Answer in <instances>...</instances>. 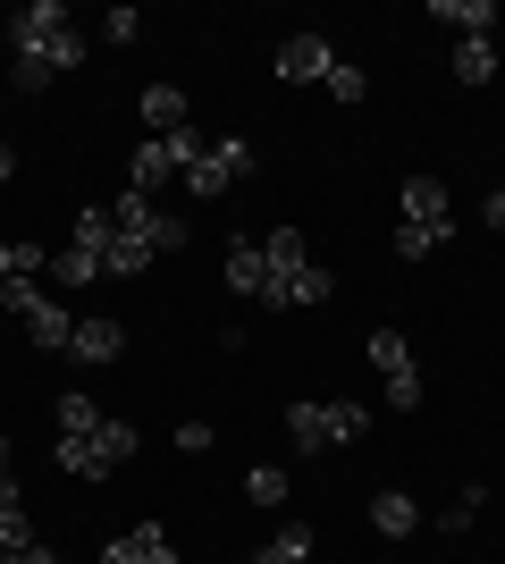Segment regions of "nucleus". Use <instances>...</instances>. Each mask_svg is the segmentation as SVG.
Listing matches in <instances>:
<instances>
[{
  "label": "nucleus",
  "instance_id": "1",
  "mask_svg": "<svg viewBox=\"0 0 505 564\" xmlns=\"http://www.w3.org/2000/svg\"><path fill=\"white\" fill-rule=\"evenodd\" d=\"M262 253H270V279H262V304L270 312H304V304H329V295H337V279L312 261L304 228H270Z\"/></svg>",
  "mask_w": 505,
  "mask_h": 564
},
{
  "label": "nucleus",
  "instance_id": "2",
  "mask_svg": "<svg viewBox=\"0 0 505 564\" xmlns=\"http://www.w3.org/2000/svg\"><path fill=\"white\" fill-rule=\"evenodd\" d=\"M371 430V404H354V397H337V404H287V447L295 455H320V447H345V438H362Z\"/></svg>",
  "mask_w": 505,
  "mask_h": 564
},
{
  "label": "nucleus",
  "instance_id": "3",
  "mask_svg": "<svg viewBox=\"0 0 505 564\" xmlns=\"http://www.w3.org/2000/svg\"><path fill=\"white\" fill-rule=\"evenodd\" d=\"M0 304H9V312L25 321V337H34L43 354H68V337H76V312H68V304H51V295H43V279L0 286Z\"/></svg>",
  "mask_w": 505,
  "mask_h": 564
},
{
  "label": "nucleus",
  "instance_id": "4",
  "mask_svg": "<svg viewBox=\"0 0 505 564\" xmlns=\"http://www.w3.org/2000/svg\"><path fill=\"white\" fill-rule=\"evenodd\" d=\"M110 219H119V236H144L152 253H186V236H194L177 212H161V194H135V186L119 194V212H110Z\"/></svg>",
  "mask_w": 505,
  "mask_h": 564
},
{
  "label": "nucleus",
  "instance_id": "5",
  "mask_svg": "<svg viewBox=\"0 0 505 564\" xmlns=\"http://www.w3.org/2000/svg\"><path fill=\"white\" fill-rule=\"evenodd\" d=\"M237 177H253V143H244V135H211V152L186 169V194H194V203H219Z\"/></svg>",
  "mask_w": 505,
  "mask_h": 564
},
{
  "label": "nucleus",
  "instance_id": "6",
  "mask_svg": "<svg viewBox=\"0 0 505 564\" xmlns=\"http://www.w3.org/2000/svg\"><path fill=\"white\" fill-rule=\"evenodd\" d=\"M371 362H380V379H387V404L413 413V404H421V362H413L405 329H371Z\"/></svg>",
  "mask_w": 505,
  "mask_h": 564
},
{
  "label": "nucleus",
  "instance_id": "7",
  "mask_svg": "<svg viewBox=\"0 0 505 564\" xmlns=\"http://www.w3.org/2000/svg\"><path fill=\"white\" fill-rule=\"evenodd\" d=\"M68 34V9L59 0H25L18 18H9V59H34V51H51Z\"/></svg>",
  "mask_w": 505,
  "mask_h": 564
},
{
  "label": "nucleus",
  "instance_id": "8",
  "mask_svg": "<svg viewBox=\"0 0 505 564\" xmlns=\"http://www.w3.org/2000/svg\"><path fill=\"white\" fill-rule=\"evenodd\" d=\"M329 68H337V51H329V34H312V25L278 43V76H287V85H329Z\"/></svg>",
  "mask_w": 505,
  "mask_h": 564
},
{
  "label": "nucleus",
  "instance_id": "9",
  "mask_svg": "<svg viewBox=\"0 0 505 564\" xmlns=\"http://www.w3.org/2000/svg\"><path fill=\"white\" fill-rule=\"evenodd\" d=\"M101 564H186V556L168 540V522H135V531H119V540L101 547Z\"/></svg>",
  "mask_w": 505,
  "mask_h": 564
},
{
  "label": "nucleus",
  "instance_id": "10",
  "mask_svg": "<svg viewBox=\"0 0 505 564\" xmlns=\"http://www.w3.org/2000/svg\"><path fill=\"white\" fill-rule=\"evenodd\" d=\"M168 177H177V161H168V143H161V135H144L135 152H127V186H135V194H161Z\"/></svg>",
  "mask_w": 505,
  "mask_h": 564
},
{
  "label": "nucleus",
  "instance_id": "11",
  "mask_svg": "<svg viewBox=\"0 0 505 564\" xmlns=\"http://www.w3.org/2000/svg\"><path fill=\"white\" fill-rule=\"evenodd\" d=\"M262 279H270V253H262V236H237V245H228V286L262 304Z\"/></svg>",
  "mask_w": 505,
  "mask_h": 564
},
{
  "label": "nucleus",
  "instance_id": "12",
  "mask_svg": "<svg viewBox=\"0 0 505 564\" xmlns=\"http://www.w3.org/2000/svg\"><path fill=\"white\" fill-rule=\"evenodd\" d=\"M371 531H380V540H413V531H421V506H413L405 489H380L371 497Z\"/></svg>",
  "mask_w": 505,
  "mask_h": 564
},
{
  "label": "nucleus",
  "instance_id": "13",
  "mask_svg": "<svg viewBox=\"0 0 505 564\" xmlns=\"http://www.w3.org/2000/svg\"><path fill=\"white\" fill-rule=\"evenodd\" d=\"M396 203H405L413 228H438V219H455V203H447V186H438V177H405V194H396Z\"/></svg>",
  "mask_w": 505,
  "mask_h": 564
},
{
  "label": "nucleus",
  "instance_id": "14",
  "mask_svg": "<svg viewBox=\"0 0 505 564\" xmlns=\"http://www.w3.org/2000/svg\"><path fill=\"white\" fill-rule=\"evenodd\" d=\"M119 346H127V329H119V321H101V312H94V321H76V337H68L76 362H119Z\"/></svg>",
  "mask_w": 505,
  "mask_h": 564
},
{
  "label": "nucleus",
  "instance_id": "15",
  "mask_svg": "<svg viewBox=\"0 0 505 564\" xmlns=\"http://www.w3.org/2000/svg\"><path fill=\"white\" fill-rule=\"evenodd\" d=\"M43 270H51V245H34V236H0V286L43 279Z\"/></svg>",
  "mask_w": 505,
  "mask_h": 564
},
{
  "label": "nucleus",
  "instance_id": "16",
  "mask_svg": "<svg viewBox=\"0 0 505 564\" xmlns=\"http://www.w3.org/2000/svg\"><path fill=\"white\" fill-rule=\"evenodd\" d=\"M430 18H438V25H455L463 43H481L488 25H497V0H430Z\"/></svg>",
  "mask_w": 505,
  "mask_h": 564
},
{
  "label": "nucleus",
  "instance_id": "17",
  "mask_svg": "<svg viewBox=\"0 0 505 564\" xmlns=\"http://www.w3.org/2000/svg\"><path fill=\"white\" fill-rule=\"evenodd\" d=\"M34 547V514H25L18 480H0V556H25Z\"/></svg>",
  "mask_w": 505,
  "mask_h": 564
},
{
  "label": "nucleus",
  "instance_id": "18",
  "mask_svg": "<svg viewBox=\"0 0 505 564\" xmlns=\"http://www.w3.org/2000/svg\"><path fill=\"white\" fill-rule=\"evenodd\" d=\"M51 464L68 471V480H110V464H101V447H94V430H85V438H51Z\"/></svg>",
  "mask_w": 505,
  "mask_h": 564
},
{
  "label": "nucleus",
  "instance_id": "19",
  "mask_svg": "<svg viewBox=\"0 0 505 564\" xmlns=\"http://www.w3.org/2000/svg\"><path fill=\"white\" fill-rule=\"evenodd\" d=\"M135 110H144L152 135H177V127H186V94H177V85H144V94H135Z\"/></svg>",
  "mask_w": 505,
  "mask_h": 564
},
{
  "label": "nucleus",
  "instance_id": "20",
  "mask_svg": "<svg viewBox=\"0 0 505 564\" xmlns=\"http://www.w3.org/2000/svg\"><path fill=\"white\" fill-rule=\"evenodd\" d=\"M152 261H161V253H152L144 236H110V261H101V279H144Z\"/></svg>",
  "mask_w": 505,
  "mask_h": 564
},
{
  "label": "nucleus",
  "instance_id": "21",
  "mask_svg": "<svg viewBox=\"0 0 505 564\" xmlns=\"http://www.w3.org/2000/svg\"><path fill=\"white\" fill-rule=\"evenodd\" d=\"M51 279H59V286H94L101 253H94V245H59V253H51Z\"/></svg>",
  "mask_w": 505,
  "mask_h": 564
},
{
  "label": "nucleus",
  "instance_id": "22",
  "mask_svg": "<svg viewBox=\"0 0 505 564\" xmlns=\"http://www.w3.org/2000/svg\"><path fill=\"white\" fill-rule=\"evenodd\" d=\"M447 236H455V219H438V228H413V219H405V228H396V261H430Z\"/></svg>",
  "mask_w": 505,
  "mask_h": 564
},
{
  "label": "nucleus",
  "instance_id": "23",
  "mask_svg": "<svg viewBox=\"0 0 505 564\" xmlns=\"http://www.w3.org/2000/svg\"><path fill=\"white\" fill-rule=\"evenodd\" d=\"M488 76H497V43H455V85H488Z\"/></svg>",
  "mask_w": 505,
  "mask_h": 564
},
{
  "label": "nucleus",
  "instance_id": "24",
  "mask_svg": "<svg viewBox=\"0 0 505 564\" xmlns=\"http://www.w3.org/2000/svg\"><path fill=\"white\" fill-rule=\"evenodd\" d=\"M244 497H253L262 514H278V506H287V471H278V464H253V471H244Z\"/></svg>",
  "mask_w": 505,
  "mask_h": 564
},
{
  "label": "nucleus",
  "instance_id": "25",
  "mask_svg": "<svg viewBox=\"0 0 505 564\" xmlns=\"http://www.w3.org/2000/svg\"><path fill=\"white\" fill-rule=\"evenodd\" d=\"M101 422H110V413H101L94 397H76V388L59 397V438H85V430H101Z\"/></svg>",
  "mask_w": 505,
  "mask_h": 564
},
{
  "label": "nucleus",
  "instance_id": "26",
  "mask_svg": "<svg viewBox=\"0 0 505 564\" xmlns=\"http://www.w3.org/2000/svg\"><path fill=\"white\" fill-rule=\"evenodd\" d=\"M304 556H312V531H304V522H287L270 547H253V564H304Z\"/></svg>",
  "mask_w": 505,
  "mask_h": 564
},
{
  "label": "nucleus",
  "instance_id": "27",
  "mask_svg": "<svg viewBox=\"0 0 505 564\" xmlns=\"http://www.w3.org/2000/svg\"><path fill=\"white\" fill-rule=\"evenodd\" d=\"M94 447H101V464L119 471V464H135V447H144V438H135L127 422H101V430H94Z\"/></svg>",
  "mask_w": 505,
  "mask_h": 564
},
{
  "label": "nucleus",
  "instance_id": "28",
  "mask_svg": "<svg viewBox=\"0 0 505 564\" xmlns=\"http://www.w3.org/2000/svg\"><path fill=\"white\" fill-rule=\"evenodd\" d=\"M481 497H488V489H463L455 506H447V514H438V531H447V540H463V531H472V522H481Z\"/></svg>",
  "mask_w": 505,
  "mask_h": 564
},
{
  "label": "nucleus",
  "instance_id": "29",
  "mask_svg": "<svg viewBox=\"0 0 505 564\" xmlns=\"http://www.w3.org/2000/svg\"><path fill=\"white\" fill-rule=\"evenodd\" d=\"M320 94H329V101H362V94H371V76H362L354 59H337V68H329V85H320Z\"/></svg>",
  "mask_w": 505,
  "mask_h": 564
},
{
  "label": "nucleus",
  "instance_id": "30",
  "mask_svg": "<svg viewBox=\"0 0 505 564\" xmlns=\"http://www.w3.org/2000/svg\"><path fill=\"white\" fill-rule=\"evenodd\" d=\"M135 34H144V18H135V9H110V18H101V43H135Z\"/></svg>",
  "mask_w": 505,
  "mask_h": 564
},
{
  "label": "nucleus",
  "instance_id": "31",
  "mask_svg": "<svg viewBox=\"0 0 505 564\" xmlns=\"http://www.w3.org/2000/svg\"><path fill=\"white\" fill-rule=\"evenodd\" d=\"M9 76H18V94H43L59 68H51V59H9Z\"/></svg>",
  "mask_w": 505,
  "mask_h": 564
},
{
  "label": "nucleus",
  "instance_id": "32",
  "mask_svg": "<svg viewBox=\"0 0 505 564\" xmlns=\"http://www.w3.org/2000/svg\"><path fill=\"white\" fill-rule=\"evenodd\" d=\"M211 438H219L211 422H186V430H177V455H211Z\"/></svg>",
  "mask_w": 505,
  "mask_h": 564
},
{
  "label": "nucleus",
  "instance_id": "33",
  "mask_svg": "<svg viewBox=\"0 0 505 564\" xmlns=\"http://www.w3.org/2000/svg\"><path fill=\"white\" fill-rule=\"evenodd\" d=\"M0 564H51V547L34 540V547H25V556H0Z\"/></svg>",
  "mask_w": 505,
  "mask_h": 564
},
{
  "label": "nucleus",
  "instance_id": "34",
  "mask_svg": "<svg viewBox=\"0 0 505 564\" xmlns=\"http://www.w3.org/2000/svg\"><path fill=\"white\" fill-rule=\"evenodd\" d=\"M9 169H18V152H9V143H0V177H9Z\"/></svg>",
  "mask_w": 505,
  "mask_h": 564
},
{
  "label": "nucleus",
  "instance_id": "35",
  "mask_svg": "<svg viewBox=\"0 0 505 564\" xmlns=\"http://www.w3.org/2000/svg\"><path fill=\"white\" fill-rule=\"evenodd\" d=\"M0 480H9V438H0Z\"/></svg>",
  "mask_w": 505,
  "mask_h": 564
}]
</instances>
